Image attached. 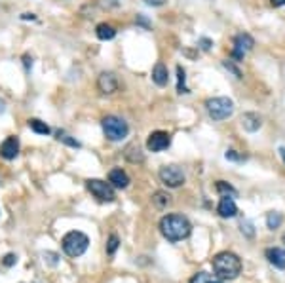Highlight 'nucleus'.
Here are the masks:
<instances>
[{"mask_svg":"<svg viewBox=\"0 0 285 283\" xmlns=\"http://www.w3.org/2000/svg\"><path fill=\"white\" fill-rule=\"evenodd\" d=\"M63 251L67 253L68 257H82L86 253L87 246H90V238H87L84 232H78V230H73L68 232L65 238H63Z\"/></svg>","mask_w":285,"mask_h":283,"instance_id":"obj_3","label":"nucleus"},{"mask_svg":"<svg viewBox=\"0 0 285 283\" xmlns=\"http://www.w3.org/2000/svg\"><path fill=\"white\" fill-rule=\"evenodd\" d=\"M135 23L137 25H141V27H145V29H150V21L145 15H137L135 17Z\"/></svg>","mask_w":285,"mask_h":283,"instance_id":"obj_30","label":"nucleus"},{"mask_svg":"<svg viewBox=\"0 0 285 283\" xmlns=\"http://www.w3.org/2000/svg\"><path fill=\"white\" fill-rule=\"evenodd\" d=\"M4 110V101H0V112Z\"/></svg>","mask_w":285,"mask_h":283,"instance_id":"obj_39","label":"nucleus"},{"mask_svg":"<svg viewBox=\"0 0 285 283\" xmlns=\"http://www.w3.org/2000/svg\"><path fill=\"white\" fill-rule=\"evenodd\" d=\"M217 213L223 217V219H232L238 215V207H236V201L234 198H228V196H223L221 201L217 205Z\"/></svg>","mask_w":285,"mask_h":283,"instance_id":"obj_11","label":"nucleus"},{"mask_svg":"<svg viewBox=\"0 0 285 283\" xmlns=\"http://www.w3.org/2000/svg\"><path fill=\"white\" fill-rule=\"evenodd\" d=\"M217 192L221 196H228V198H234V196H238V192H236V188L234 186H230L226 181H217Z\"/></svg>","mask_w":285,"mask_h":283,"instance_id":"obj_24","label":"nucleus"},{"mask_svg":"<svg viewBox=\"0 0 285 283\" xmlns=\"http://www.w3.org/2000/svg\"><path fill=\"white\" fill-rule=\"evenodd\" d=\"M281 222H283V217H281V213H278V211H270L266 217V227L270 228V230H276V228L281 227Z\"/></svg>","mask_w":285,"mask_h":283,"instance_id":"obj_23","label":"nucleus"},{"mask_svg":"<svg viewBox=\"0 0 285 283\" xmlns=\"http://www.w3.org/2000/svg\"><path fill=\"white\" fill-rule=\"evenodd\" d=\"M242 126L245 131L253 133L262 126V120H260V116L257 112H245L242 116Z\"/></svg>","mask_w":285,"mask_h":283,"instance_id":"obj_16","label":"nucleus"},{"mask_svg":"<svg viewBox=\"0 0 285 283\" xmlns=\"http://www.w3.org/2000/svg\"><path fill=\"white\" fill-rule=\"evenodd\" d=\"M118 246H120V239H118V236H111L109 238V243H106V253L109 255H114L118 249Z\"/></svg>","mask_w":285,"mask_h":283,"instance_id":"obj_26","label":"nucleus"},{"mask_svg":"<svg viewBox=\"0 0 285 283\" xmlns=\"http://www.w3.org/2000/svg\"><path fill=\"white\" fill-rule=\"evenodd\" d=\"M152 82H154L156 86H160V88L168 86L169 72H168V67H166L164 63H156L154 65V69H152Z\"/></svg>","mask_w":285,"mask_h":283,"instance_id":"obj_15","label":"nucleus"},{"mask_svg":"<svg viewBox=\"0 0 285 283\" xmlns=\"http://www.w3.org/2000/svg\"><path fill=\"white\" fill-rule=\"evenodd\" d=\"M44 257H48V258H50V262H51V265H56V262H57V260H56V258H57L56 253H46Z\"/></svg>","mask_w":285,"mask_h":283,"instance_id":"obj_34","label":"nucleus"},{"mask_svg":"<svg viewBox=\"0 0 285 283\" xmlns=\"http://www.w3.org/2000/svg\"><path fill=\"white\" fill-rule=\"evenodd\" d=\"M160 232L168 241H173L175 243V241H183V239H186L188 236H190V232H192V224H190L188 219L183 217V215L171 213V215L162 217Z\"/></svg>","mask_w":285,"mask_h":283,"instance_id":"obj_1","label":"nucleus"},{"mask_svg":"<svg viewBox=\"0 0 285 283\" xmlns=\"http://www.w3.org/2000/svg\"><path fill=\"white\" fill-rule=\"evenodd\" d=\"M245 230L247 236H253V224L251 222H242V232Z\"/></svg>","mask_w":285,"mask_h":283,"instance_id":"obj_32","label":"nucleus"},{"mask_svg":"<svg viewBox=\"0 0 285 283\" xmlns=\"http://www.w3.org/2000/svg\"><path fill=\"white\" fill-rule=\"evenodd\" d=\"M223 65H224V69L230 70V72H232V74H234L236 78H242V70L238 69V67H236V65L232 63V61H228V59H226V61H223Z\"/></svg>","mask_w":285,"mask_h":283,"instance_id":"obj_27","label":"nucleus"},{"mask_svg":"<svg viewBox=\"0 0 285 283\" xmlns=\"http://www.w3.org/2000/svg\"><path fill=\"white\" fill-rule=\"evenodd\" d=\"M101 126H103V133L109 141H122L130 133V126L126 124V120L118 118V116H105L101 120Z\"/></svg>","mask_w":285,"mask_h":283,"instance_id":"obj_5","label":"nucleus"},{"mask_svg":"<svg viewBox=\"0 0 285 283\" xmlns=\"http://www.w3.org/2000/svg\"><path fill=\"white\" fill-rule=\"evenodd\" d=\"M272 2V6L279 8V6H285V0H270Z\"/></svg>","mask_w":285,"mask_h":283,"instance_id":"obj_35","label":"nucleus"},{"mask_svg":"<svg viewBox=\"0 0 285 283\" xmlns=\"http://www.w3.org/2000/svg\"><path fill=\"white\" fill-rule=\"evenodd\" d=\"M126 158L130 160V162H142V152H141V146L139 145H130L126 148Z\"/></svg>","mask_w":285,"mask_h":283,"instance_id":"obj_21","label":"nucleus"},{"mask_svg":"<svg viewBox=\"0 0 285 283\" xmlns=\"http://www.w3.org/2000/svg\"><path fill=\"white\" fill-rule=\"evenodd\" d=\"M211 46H213V40H209V38H200V48L204 51H209Z\"/></svg>","mask_w":285,"mask_h":283,"instance_id":"obj_29","label":"nucleus"},{"mask_svg":"<svg viewBox=\"0 0 285 283\" xmlns=\"http://www.w3.org/2000/svg\"><path fill=\"white\" fill-rule=\"evenodd\" d=\"M29 127H31L34 133H38V135H48V133H50V126H48L46 122H42V120H38V118L29 120Z\"/></svg>","mask_w":285,"mask_h":283,"instance_id":"obj_19","label":"nucleus"},{"mask_svg":"<svg viewBox=\"0 0 285 283\" xmlns=\"http://www.w3.org/2000/svg\"><path fill=\"white\" fill-rule=\"evenodd\" d=\"M95 34H97L99 40H112V38L116 36V29L112 25H109V23H101L95 29Z\"/></svg>","mask_w":285,"mask_h":283,"instance_id":"obj_17","label":"nucleus"},{"mask_svg":"<svg viewBox=\"0 0 285 283\" xmlns=\"http://www.w3.org/2000/svg\"><path fill=\"white\" fill-rule=\"evenodd\" d=\"M177 91L179 93H190V89L186 88V72L183 67H177Z\"/></svg>","mask_w":285,"mask_h":283,"instance_id":"obj_22","label":"nucleus"},{"mask_svg":"<svg viewBox=\"0 0 285 283\" xmlns=\"http://www.w3.org/2000/svg\"><path fill=\"white\" fill-rule=\"evenodd\" d=\"M278 152H279V156H281V160H283V164H285V146H279Z\"/></svg>","mask_w":285,"mask_h":283,"instance_id":"obj_36","label":"nucleus"},{"mask_svg":"<svg viewBox=\"0 0 285 283\" xmlns=\"http://www.w3.org/2000/svg\"><path fill=\"white\" fill-rule=\"evenodd\" d=\"M224 158H226V160H230V162H243V158L240 156V154H238L236 150H226Z\"/></svg>","mask_w":285,"mask_h":283,"instance_id":"obj_28","label":"nucleus"},{"mask_svg":"<svg viewBox=\"0 0 285 283\" xmlns=\"http://www.w3.org/2000/svg\"><path fill=\"white\" fill-rule=\"evenodd\" d=\"M266 258L272 266H276L279 270H285V249H279V247L266 249Z\"/></svg>","mask_w":285,"mask_h":283,"instance_id":"obj_14","label":"nucleus"},{"mask_svg":"<svg viewBox=\"0 0 285 283\" xmlns=\"http://www.w3.org/2000/svg\"><path fill=\"white\" fill-rule=\"evenodd\" d=\"M283 243H285V234H283Z\"/></svg>","mask_w":285,"mask_h":283,"instance_id":"obj_40","label":"nucleus"},{"mask_svg":"<svg viewBox=\"0 0 285 283\" xmlns=\"http://www.w3.org/2000/svg\"><path fill=\"white\" fill-rule=\"evenodd\" d=\"M152 201H154L156 207H168V205H171V196L168 194V192H162V190H158L154 194V198H152Z\"/></svg>","mask_w":285,"mask_h":283,"instance_id":"obj_20","label":"nucleus"},{"mask_svg":"<svg viewBox=\"0 0 285 283\" xmlns=\"http://www.w3.org/2000/svg\"><path fill=\"white\" fill-rule=\"evenodd\" d=\"M171 145V137L166 131H152L147 139V148L150 152H162Z\"/></svg>","mask_w":285,"mask_h":283,"instance_id":"obj_8","label":"nucleus"},{"mask_svg":"<svg viewBox=\"0 0 285 283\" xmlns=\"http://www.w3.org/2000/svg\"><path fill=\"white\" fill-rule=\"evenodd\" d=\"M190 283H223V279L217 274H209V272H198L196 276L190 279Z\"/></svg>","mask_w":285,"mask_h":283,"instance_id":"obj_18","label":"nucleus"},{"mask_svg":"<svg viewBox=\"0 0 285 283\" xmlns=\"http://www.w3.org/2000/svg\"><path fill=\"white\" fill-rule=\"evenodd\" d=\"M168 0H145V4H149V6H162V4H166Z\"/></svg>","mask_w":285,"mask_h":283,"instance_id":"obj_33","label":"nucleus"},{"mask_svg":"<svg viewBox=\"0 0 285 283\" xmlns=\"http://www.w3.org/2000/svg\"><path fill=\"white\" fill-rule=\"evenodd\" d=\"M2 262H4V266H8V268H10V266H13L15 262H17V257L10 253V255H6V257H4V260H2Z\"/></svg>","mask_w":285,"mask_h":283,"instance_id":"obj_31","label":"nucleus"},{"mask_svg":"<svg viewBox=\"0 0 285 283\" xmlns=\"http://www.w3.org/2000/svg\"><path fill=\"white\" fill-rule=\"evenodd\" d=\"M205 110L213 120H226L234 114V101L228 97H211L205 101Z\"/></svg>","mask_w":285,"mask_h":283,"instance_id":"obj_4","label":"nucleus"},{"mask_svg":"<svg viewBox=\"0 0 285 283\" xmlns=\"http://www.w3.org/2000/svg\"><path fill=\"white\" fill-rule=\"evenodd\" d=\"M109 183L112 184V188H128L130 186V177L122 167H116L109 173Z\"/></svg>","mask_w":285,"mask_h":283,"instance_id":"obj_12","label":"nucleus"},{"mask_svg":"<svg viewBox=\"0 0 285 283\" xmlns=\"http://www.w3.org/2000/svg\"><path fill=\"white\" fill-rule=\"evenodd\" d=\"M57 141H61V143H65V145H68V146H75V148H80V143H78L76 139L70 137V135H67L65 131H57Z\"/></svg>","mask_w":285,"mask_h":283,"instance_id":"obj_25","label":"nucleus"},{"mask_svg":"<svg viewBox=\"0 0 285 283\" xmlns=\"http://www.w3.org/2000/svg\"><path fill=\"white\" fill-rule=\"evenodd\" d=\"M23 19H34V15L32 13H23Z\"/></svg>","mask_w":285,"mask_h":283,"instance_id":"obj_38","label":"nucleus"},{"mask_svg":"<svg viewBox=\"0 0 285 283\" xmlns=\"http://www.w3.org/2000/svg\"><path fill=\"white\" fill-rule=\"evenodd\" d=\"M19 154V139L17 137H8L2 145H0V156L4 160H15Z\"/></svg>","mask_w":285,"mask_h":283,"instance_id":"obj_10","label":"nucleus"},{"mask_svg":"<svg viewBox=\"0 0 285 283\" xmlns=\"http://www.w3.org/2000/svg\"><path fill=\"white\" fill-rule=\"evenodd\" d=\"M23 59H25V67H27V70H29V67H31V65H32V61H31V59H29V55H25V57H23Z\"/></svg>","mask_w":285,"mask_h":283,"instance_id":"obj_37","label":"nucleus"},{"mask_svg":"<svg viewBox=\"0 0 285 283\" xmlns=\"http://www.w3.org/2000/svg\"><path fill=\"white\" fill-rule=\"evenodd\" d=\"M253 46H255V40L247 32H242V34H238L234 38V51H240L243 55H245V51L253 50Z\"/></svg>","mask_w":285,"mask_h":283,"instance_id":"obj_13","label":"nucleus"},{"mask_svg":"<svg viewBox=\"0 0 285 283\" xmlns=\"http://www.w3.org/2000/svg\"><path fill=\"white\" fill-rule=\"evenodd\" d=\"M86 186L103 203H111V201L116 200V194H114V188H112L111 183H105L101 179H90V181H86Z\"/></svg>","mask_w":285,"mask_h":283,"instance_id":"obj_6","label":"nucleus"},{"mask_svg":"<svg viewBox=\"0 0 285 283\" xmlns=\"http://www.w3.org/2000/svg\"><path fill=\"white\" fill-rule=\"evenodd\" d=\"M97 88H99L101 93L111 95L118 89V78L112 72H101L99 78H97Z\"/></svg>","mask_w":285,"mask_h":283,"instance_id":"obj_9","label":"nucleus"},{"mask_svg":"<svg viewBox=\"0 0 285 283\" xmlns=\"http://www.w3.org/2000/svg\"><path fill=\"white\" fill-rule=\"evenodd\" d=\"M160 181L169 188H177L185 184V173L177 165H164L160 169Z\"/></svg>","mask_w":285,"mask_h":283,"instance_id":"obj_7","label":"nucleus"},{"mask_svg":"<svg viewBox=\"0 0 285 283\" xmlns=\"http://www.w3.org/2000/svg\"><path fill=\"white\" fill-rule=\"evenodd\" d=\"M213 270L223 281H230L236 279L242 272V260L236 253L223 251L213 257Z\"/></svg>","mask_w":285,"mask_h":283,"instance_id":"obj_2","label":"nucleus"}]
</instances>
